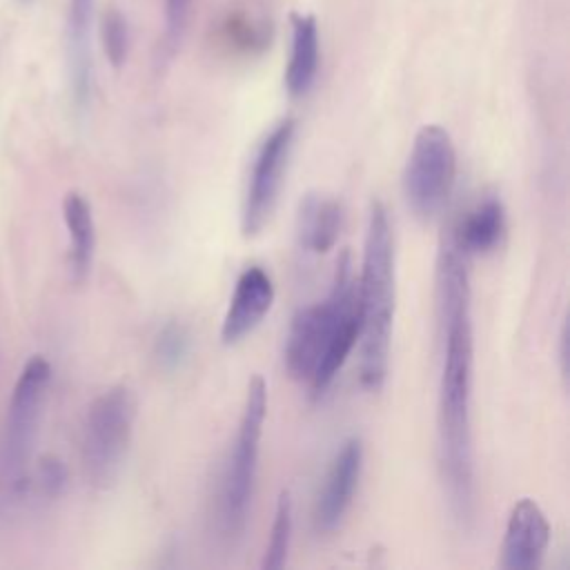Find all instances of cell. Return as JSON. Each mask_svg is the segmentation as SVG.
Here are the masks:
<instances>
[{"label":"cell","mask_w":570,"mask_h":570,"mask_svg":"<svg viewBox=\"0 0 570 570\" xmlns=\"http://www.w3.org/2000/svg\"><path fill=\"white\" fill-rule=\"evenodd\" d=\"M51 367L47 358L33 356L22 367L7 407L0 474L9 494H20L29 483V463L47 401Z\"/></svg>","instance_id":"cell-5"},{"label":"cell","mask_w":570,"mask_h":570,"mask_svg":"<svg viewBox=\"0 0 570 570\" xmlns=\"http://www.w3.org/2000/svg\"><path fill=\"white\" fill-rule=\"evenodd\" d=\"M294 136L296 120L285 118L265 136L256 151L240 214V229L245 238L256 236L267 225L276 207L283 176L292 156Z\"/></svg>","instance_id":"cell-8"},{"label":"cell","mask_w":570,"mask_h":570,"mask_svg":"<svg viewBox=\"0 0 570 570\" xmlns=\"http://www.w3.org/2000/svg\"><path fill=\"white\" fill-rule=\"evenodd\" d=\"M456 178V149L441 125H423L412 142L403 169V194L414 216L428 220L436 216Z\"/></svg>","instance_id":"cell-7"},{"label":"cell","mask_w":570,"mask_h":570,"mask_svg":"<svg viewBox=\"0 0 570 570\" xmlns=\"http://www.w3.org/2000/svg\"><path fill=\"white\" fill-rule=\"evenodd\" d=\"M136 421V396L125 385L100 392L85 419L82 463L96 488H111L122 470Z\"/></svg>","instance_id":"cell-6"},{"label":"cell","mask_w":570,"mask_h":570,"mask_svg":"<svg viewBox=\"0 0 570 570\" xmlns=\"http://www.w3.org/2000/svg\"><path fill=\"white\" fill-rule=\"evenodd\" d=\"M274 303V283L269 274L252 265L247 267L234 287V294L229 298V307L223 318L220 338L225 345H234L243 341L247 334H252L263 316L269 312Z\"/></svg>","instance_id":"cell-11"},{"label":"cell","mask_w":570,"mask_h":570,"mask_svg":"<svg viewBox=\"0 0 570 570\" xmlns=\"http://www.w3.org/2000/svg\"><path fill=\"white\" fill-rule=\"evenodd\" d=\"M505 234V207L497 196H485L479 200L454 229L450 238L465 254H488L492 252Z\"/></svg>","instance_id":"cell-13"},{"label":"cell","mask_w":570,"mask_h":570,"mask_svg":"<svg viewBox=\"0 0 570 570\" xmlns=\"http://www.w3.org/2000/svg\"><path fill=\"white\" fill-rule=\"evenodd\" d=\"M100 38H102V49L111 67H122L129 53V24L127 18L109 7L102 18H100Z\"/></svg>","instance_id":"cell-19"},{"label":"cell","mask_w":570,"mask_h":570,"mask_svg":"<svg viewBox=\"0 0 570 570\" xmlns=\"http://www.w3.org/2000/svg\"><path fill=\"white\" fill-rule=\"evenodd\" d=\"M436 298L443 327V365L439 381V463L452 517L465 528L474 519L472 454V314L465 254L450 234L436 263Z\"/></svg>","instance_id":"cell-1"},{"label":"cell","mask_w":570,"mask_h":570,"mask_svg":"<svg viewBox=\"0 0 570 570\" xmlns=\"http://www.w3.org/2000/svg\"><path fill=\"white\" fill-rule=\"evenodd\" d=\"M358 334V281L352 272V256L343 249L325 301L301 307L292 316L285 341L287 372L298 381H309L312 394L321 396L347 361Z\"/></svg>","instance_id":"cell-2"},{"label":"cell","mask_w":570,"mask_h":570,"mask_svg":"<svg viewBox=\"0 0 570 570\" xmlns=\"http://www.w3.org/2000/svg\"><path fill=\"white\" fill-rule=\"evenodd\" d=\"M65 483H67V470H65L62 461L56 459V456H45L38 463V468H36V485H38V490L45 497L56 499L65 490Z\"/></svg>","instance_id":"cell-20"},{"label":"cell","mask_w":570,"mask_h":570,"mask_svg":"<svg viewBox=\"0 0 570 570\" xmlns=\"http://www.w3.org/2000/svg\"><path fill=\"white\" fill-rule=\"evenodd\" d=\"M65 225L69 229V265L76 283H82L94 263L96 227L89 200L80 191H69L62 203Z\"/></svg>","instance_id":"cell-16"},{"label":"cell","mask_w":570,"mask_h":570,"mask_svg":"<svg viewBox=\"0 0 570 570\" xmlns=\"http://www.w3.org/2000/svg\"><path fill=\"white\" fill-rule=\"evenodd\" d=\"M96 0H69L67 65L76 105L82 109L91 94V22Z\"/></svg>","instance_id":"cell-12"},{"label":"cell","mask_w":570,"mask_h":570,"mask_svg":"<svg viewBox=\"0 0 570 570\" xmlns=\"http://www.w3.org/2000/svg\"><path fill=\"white\" fill-rule=\"evenodd\" d=\"M191 350V334L180 321H169L160 327L154 341V358L158 367L178 370Z\"/></svg>","instance_id":"cell-18"},{"label":"cell","mask_w":570,"mask_h":570,"mask_svg":"<svg viewBox=\"0 0 570 570\" xmlns=\"http://www.w3.org/2000/svg\"><path fill=\"white\" fill-rule=\"evenodd\" d=\"M292 49L285 69V87L289 96H305L318 73V27L309 13H292Z\"/></svg>","instance_id":"cell-15"},{"label":"cell","mask_w":570,"mask_h":570,"mask_svg":"<svg viewBox=\"0 0 570 570\" xmlns=\"http://www.w3.org/2000/svg\"><path fill=\"white\" fill-rule=\"evenodd\" d=\"M363 468V443L358 436H350L336 450L327 470L323 490L314 508V525L318 532H332L343 521Z\"/></svg>","instance_id":"cell-9"},{"label":"cell","mask_w":570,"mask_h":570,"mask_svg":"<svg viewBox=\"0 0 570 570\" xmlns=\"http://www.w3.org/2000/svg\"><path fill=\"white\" fill-rule=\"evenodd\" d=\"M394 236L387 209L370 203L363 267L358 276L361 305V383L379 392L387 376L392 321H394Z\"/></svg>","instance_id":"cell-3"},{"label":"cell","mask_w":570,"mask_h":570,"mask_svg":"<svg viewBox=\"0 0 570 570\" xmlns=\"http://www.w3.org/2000/svg\"><path fill=\"white\" fill-rule=\"evenodd\" d=\"M265 414H267V385L263 376L256 374L247 385L243 414L238 421L236 439L229 450L225 472H223V483H220L218 523L227 539H238L247 523V514L254 497Z\"/></svg>","instance_id":"cell-4"},{"label":"cell","mask_w":570,"mask_h":570,"mask_svg":"<svg viewBox=\"0 0 570 570\" xmlns=\"http://www.w3.org/2000/svg\"><path fill=\"white\" fill-rule=\"evenodd\" d=\"M289 541H292V497L289 492H281L276 501V512L272 521V532H269V543L265 548L261 566L265 570H278L287 563V552H289Z\"/></svg>","instance_id":"cell-17"},{"label":"cell","mask_w":570,"mask_h":570,"mask_svg":"<svg viewBox=\"0 0 570 570\" xmlns=\"http://www.w3.org/2000/svg\"><path fill=\"white\" fill-rule=\"evenodd\" d=\"M191 0H165V20H167V40L176 47L185 33L189 18Z\"/></svg>","instance_id":"cell-21"},{"label":"cell","mask_w":570,"mask_h":570,"mask_svg":"<svg viewBox=\"0 0 570 570\" xmlns=\"http://www.w3.org/2000/svg\"><path fill=\"white\" fill-rule=\"evenodd\" d=\"M343 225V207L336 198L307 194L298 207L296 234L301 247L314 254H325L334 247Z\"/></svg>","instance_id":"cell-14"},{"label":"cell","mask_w":570,"mask_h":570,"mask_svg":"<svg viewBox=\"0 0 570 570\" xmlns=\"http://www.w3.org/2000/svg\"><path fill=\"white\" fill-rule=\"evenodd\" d=\"M550 543V523L532 499L514 503L501 546V566L505 570L539 568Z\"/></svg>","instance_id":"cell-10"}]
</instances>
